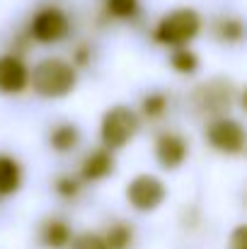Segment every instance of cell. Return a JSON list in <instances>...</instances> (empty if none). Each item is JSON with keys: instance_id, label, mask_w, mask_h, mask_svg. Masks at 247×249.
<instances>
[{"instance_id": "6da1fadb", "label": "cell", "mask_w": 247, "mask_h": 249, "mask_svg": "<svg viewBox=\"0 0 247 249\" xmlns=\"http://www.w3.org/2000/svg\"><path fill=\"white\" fill-rule=\"evenodd\" d=\"M76 68L63 58H44L29 71V85L41 99H61L76 87Z\"/></svg>"}, {"instance_id": "7a4b0ae2", "label": "cell", "mask_w": 247, "mask_h": 249, "mask_svg": "<svg viewBox=\"0 0 247 249\" xmlns=\"http://www.w3.org/2000/svg\"><path fill=\"white\" fill-rule=\"evenodd\" d=\"M201 32V17L191 7H177L160 17L155 27V41L165 46H187Z\"/></svg>"}, {"instance_id": "3957f363", "label": "cell", "mask_w": 247, "mask_h": 249, "mask_svg": "<svg viewBox=\"0 0 247 249\" xmlns=\"http://www.w3.org/2000/svg\"><path fill=\"white\" fill-rule=\"evenodd\" d=\"M141 119L136 116V111L126 104H116L112 109L104 111L102 116V126H99V136L107 150H119L124 145H129L133 141V136L138 133Z\"/></svg>"}, {"instance_id": "277c9868", "label": "cell", "mask_w": 247, "mask_h": 249, "mask_svg": "<svg viewBox=\"0 0 247 249\" xmlns=\"http://www.w3.org/2000/svg\"><path fill=\"white\" fill-rule=\"evenodd\" d=\"M165 184L153 174H138L126 186V201L141 213L155 211L165 201Z\"/></svg>"}, {"instance_id": "5b68a950", "label": "cell", "mask_w": 247, "mask_h": 249, "mask_svg": "<svg viewBox=\"0 0 247 249\" xmlns=\"http://www.w3.org/2000/svg\"><path fill=\"white\" fill-rule=\"evenodd\" d=\"M206 141L226 155H240L245 150V128L240 121L223 116V119H216L209 124Z\"/></svg>"}, {"instance_id": "8992f818", "label": "cell", "mask_w": 247, "mask_h": 249, "mask_svg": "<svg viewBox=\"0 0 247 249\" xmlns=\"http://www.w3.org/2000/svg\"><path fill=\"white\" fill-rule=\"evenodd\" d=\"M68 32V17L58 7H44L34 15L29 24V34L39 44H56L66 36Z\"/></svg>"}, {"instance_id": "52a82bcc", "label": "cell", "mask_w": 247, "mask_h": 249, "mask_svg": "<svg viewBox=\"0 0 247 249\" xmlns=\"http://www.w3.org/2000/svg\"><path fill=\"white\" fill-rule=\"evenodd\" d=\"M29 85V71L17 56H0V92L17 94Z\"/></svg>"}, {"instance_id": "ba28073f", "label": "cell", "mask_w": 247, "mask_h": 249, "mask_svg": "<svg viewBox=\"0 0 247 249\" xmlns=\"http://www.w3.org/2000/svg\"><path fill=\"white\" fill-rule=\"evenodd\" d=\"M155 158L165 169H177L187 160V141L177 133H165L155 143Z\"/></svg>"}, {"instance_id": "9c48e42d", "label": "cell", "mask_w": 247, "mask_h": 249, "mask_svg": "<svg viewBox=\"0 0 247 249\" xmlns=\"http://www.w3.org/2000/svg\"><path fill=\"white\" fill-rule=\"evenodd\" d=\"M114 172V158H112V150H95L85 158V162L80 167L82 179L87 181H99L104 177H109Z\"/></svg>"}, {"instance_id": "30bf717a", "label": "cell", "mask_w": 247, "mask_h": 249, "mask_svg": "<svg viewBox=\"0 0 247 249\" xmlns=\"http://www.w3.org/2000/svg\"><path fill=\"white\" fill-rule=\"evenodd\" d=\"M22 184V167L15 158L0 153V196H10Z\"/></svg>"}, {"instance_id": "8fae6325", "label": "cell", "mask_w": 247, "mask_h": 249, "mask_svg": "<svg viewBox=\"0 0 247 249\" xmlns=\"http://www.w3.org/2000/svg\"><path fill=\"white\" fill-rule=\"evenodd\" d=\"M78 141H80V131L73 124H58V126H54V131L49 136L51 148L58 153H71L78 145Z\"/></svg>"}, {"instance_id": "7c38bea8", "label": "cell", "mask_w": 247, "mask_h": 249, "mask_svg": "<svg viewBox=\"0 0 247 249\" xmlns=\"http://www.w3.org/2000/svg\"><path fill=\"white\" fill-rule=\"evenodd\" d=\"M41 237H44V242H46L49 247L61 249L71 242V228H68V223H63V220H49V223L44 225Z\"/></svg>"}, {"instance_id": "4fadbf2b", "label": "cell", "mask_w": 247, "mask_h": 249, "mask_svg": "<svg viewBox=\"0 0 247 249\" xmlns=\"http://www.w3.org/2000/svg\"><path fill=\"white\" fill-rule=\"evenodd\" d=\"M170 63H172V68H174V71H179V73L189 75V73H194V71L199 68V56H196L194 51H189V49L179 46V49L172 53Z\"/></svg>"}, {"instance_id": "5bb4252c", "label": "cell", "mask_w": 247, "mask_h": 249, "mask_svg": "<svg viewBox=\"0 0 247 249\" xmlns=\"http://www.w3.org/2000/svg\"><path fill=\"white\" fill-rule=\"evenodd\" d=\"M131 237H133L131 228L124 225V223H116V225L109 228L104 242H107V249H126L129 247V242H131Z\"/></svg>"}, {"instance_id": "9a60e30c", "label": "cell", "mask_w": 247, "mask_h": 249, "mask_svg": "<svg viewBox=\"0 0 247 249\" xmlns=\"http://www.w3.org/2000/svg\"><path fill=\"white\" fill-rule=\"evenodd\" d=\"M107 10L119 19H129V17L136 15L138 0H107Z\"/></svg>"}, {"instance_id": "2e32d148", "label": "cell", "mask_w": 247, "mask_h": 249, "mask_svg": "<svg viewBox=\"0 0 247 249\" xmlns=\"http://www.w3.org/2000/svg\"><path fill=\"white\" fill-rule=\"evenodd\" d=\"M71 249H107V242H104V237H99L95 232H82L73 240Z\"/></svg>"}, {"instance_id": "e0dca14e", "label": "cell", "mask_w": 247, "mask_h": 249, "mask_svg": "<svg viewBox=\"0 0 247 249\" xmlns=\"http://www.w3.org/2000/svg\"><path fill=\"white\" fill-rule=\"evenodd\" d=\"M165 107H167V102H165L163 94H153V97H146V104H143V109H146V114H148L151 119L160 116V114L165 111Z\"/></svg>"}, {"instance_id": "ac0fdd59", "label": "cell", "mask_w": 247, "mask_h": 249, "mask_svg": "<svg viewBox=\"0 0 247 249\" xmlns=\"http://www.w3.org/2000/svg\"><path fill=\"white\" fill-rule=\"evenodd\" d=\"M245 225H240L235 232H233V237H230V249H245Z\"/></svg>"}, {"instance_id": "d6986e66", "label": "cell", "mask_w": 247, "mask_h": 249, "mask_svg": "<svg viewBox=\"0 0 247 249\" xmlns=\"http://www.w3.org/2000/svg\"><path fill=\"white\" fill-rule=\"evenodd\" d=\"M56 189H58V194H61V196H73V194L78 191L76 181H71V179H61Z\"/></svg>"}]
</instances>
